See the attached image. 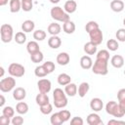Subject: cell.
I'll list each match as a JSON object with an SVG mask.
<instances>
[{"label":"cell","instance_id":"45","mask_svg":"<svg viewBox=\"0 0 125 125\" xmlns=\"http://www.w3.org/2000/svg\"><path fill=\"white\" fill-rule=\"evenodd\" d=\"M70 124L71 125H83L84 124V121H83V119L80 116H75V117H72L71 118Z\"/></svg>","mask_w":125,"mask_h":125},{"label":"cell","instance_id":"38","mask_svg":"<svg viewBox=\"0 0 125 125\" xmlns=\"http://www.w3.org/2000/svg\"><path fill=\"white\" fill-rule=\"evenodd\" d=\"M40 111H41L42 114L48 115L53 111V105L50 103H48L46 104H43V105H40Z\"/></svg>","mask_w":125,"mask_h":125},{"label":"cell","instance_id":"33","mask_svg":"<svg viewBox=\"0 0 125 125\" xmlns=\"http://www.w3.org/2000/svg\"><path fill=\"white\" fill-rule=\"evenodd\" d=\"M43 59H44V55H43V53H42L41 51H38V52H36V53L30 55V60H31L32 62H34V63H39V62H41L43 61Z\"/></svg>","mask_w":125,"mask_h":125},{"label":"cell","instance_id":"17","mask_svg":"<svg viewBox=\"0 0 125 125\" xmlns=\"http://www.w3.org/2000/svg\"><path fill=\"white\" fill-rule=\"evenodd\" d=\"M69 61H70V57L65 52H62L57 56V62L60 65H66L68 64Z\"/></svg>","mask_w":125,"mask_h":125},{"label":"cell","instance_id":"29","mask_svg":"<svg viewBox=\"0 0 125 125\" xmlns=\"http://www.w3.org/2000/svg\"><path fill=\"white\" fill-rule=\"evenodd\" d=\"M34 74H35V76H37V77H39V78H43V77L47 76L49 73H48V71L46 70V68H45V67L43 66V64H42V65H38V66L35 67V69H34Z\"/></svg>","mask_w":125,"mask_h":125},{"label":"cell","instance_id":"9","mask_svg":"<svg viewBox=\"0 0 125 125\" xmlns=\"http://www.w3.org/2000/svg\"><path fill=\"white\" fill-rule=\"evenodd\" d=\"M25 97H26V91H25L24 88L17 87V88L14 89V91H13V98L16 101H18V102L22 101V100L25 99Z\"/></svg>","mask_w":125,"mask_h":125},{"label":"cell","instance_id":"53","mask_svg":"<svg viewBox=\"0 0 125 125\" xmlns=\"http://www.w3.org/2000/svg\"><path fill=\"white\" fill-rule=\"evenodd\" d=\"M60 1H61V0H50V2L53 3V4H58Z\"/></svg>","mask_w":125,"mask_h":125},{"label":"cell","instance_id":"36","mask_svg":"<svg viewBox=\"0 0 125 125\" xmlns=\"http://www.w3.org/2000/svg\"><path fill=\"white\" fill-rule=\"evenodd\" d=\"M33 8V0H21V9L24 12H29Z\"/></svg>","mask_w":125,"mask_h":125},{"label":"cell","instance_id":"5","mask_svg":"<svg viewBox=\"0 0 125 125\" xmlns=\"http://www.w3.org/2000/svg\"><path fill=\"white\" fill-rule=\"evenodd\" d=\"M8 72L13 77H22L25 73V68L21 63L12 62L8 67Z\"/></svg>","mask_w":125,"mask_h":125},{"label":"cell","instance_id":"3","mask_svg":"<svg viewBox=\"0 0 125 125\" xmlns=\"http://www.w3.org/2000/svg\"><path fill=\"white\" fill-rule=\"evenodd\" d=\"M107 63H108V61L102 60V59H96L92 66L93 73L98 74V75H106L108 73Z\"/></svg>","mask_w":125,"mask_h":125},{"label":"cell","instance_id":"42","mask_svg":"<svg viewBox=\"0 0 125 125\" xmlns=\"http://www.w3.org/2000/svg\"><path fill=\"white\" fill-rule=\"evenodd\" d=\"M59 113H60V115H61L63 123L66 122V121H68L70 119V111L69 110H67V109H62V110L59 111Z\"/></svg>","mask_w":125,"mask_h":125},{"label":"cell","instance_id":"22","mask_svg":"<svg viewBox=\"0 0 125 125\" xmlns=\"http://www.w3.org/2000/svg\"><path fill=\"white\" fill-rule=\"evenodd\" d=\"M62 31V26L58 22H52L48 25V32L51 35H58Z\"/></svg>","mask_w":125,"mask_h":125},{"label":"cell","instance_id":"18","mask_svg":"<svg viewBox=\"0 0 125 125\" xmlns=\"http://www.w3.org/2000/svg\"><path fill=\"white\" fill-rule=\"evenodd\" d=\"M80 66L83 69H90L93 66V61L89 56H83L80 59Z\"/></svg>","mask_w":125,"mask_h":125},{"label":"cell","instance_id":"40","mask_svg":"<svg viewBox=\"0 0 125 125\" xmlns=\"http://www.w3.org/2000/svg\"><path fill=\"white\" fill-rule=\"evenodd\" d=\"M96 59H102L108 61L109 60V52L107 50H101L97 53V58Z\"/></svg>","mask_w":125,"mask_h":125},{"label":"cell","instance_id":"14","mask_svg":"<svg viewBox=\"0 0 125 125\" xmlns=\"http://www.w3.org/2000/svg\"><path fill=\"white\" fill-rule=\"evenodd\" d=\"M125 5L122 0H112L110 2V9L115 13H120L124 10Z\"/></svg>","mask_w":125,"mask_h":125},{"label":"cell","instance_id":"31","mask_svg":"<svg viewBox=\"0 0 125 125\" xmlns=\"http://www.w3.org/2000/svg\"><path fill=\"white\" fill-rule=\"evenodd\" d=\"M14 40L16 41V43L18 44H23L26 41V35L24 31H19L16 33V35L14 36Z\"/></svg>","mask_w":125,"mask_h":125},{"label":"cell","instance_id":"19","mask_svg":"<svg viewBox=\"0 0 125 125\" xmlns=\"http://www.w3.org/2000/svg\"><path fill=\"white\" fill-rule=\"evenodd\" d=\"M35 102L40 106V105H43V104L50 103V100H49V97L47 94L39 92V94H37V96L35 97Z\"/></svg>","mask_w":125,"mask_h":125},{"label":"cell","instance_id":"37","mask_svg":"<svg viewBox=\"0 0 125 125\" xmlns=\"http://www.w3.org/2000/svg\"><path fill=\"white\" fill-rule=\"evenodd\" d=\"M100 26H99V23L97 22V21H88L87 23H86V25H85V30H86V32H91L92 30H94V29H97V28H99Z\"/></svg>","mask_w":125,"mask_h":125},{"label":"cell","instance_id":"52","mask_svg":"<svg viewBox=\"0 0 125 125\" xmlns=\"http://www.w3.org/2000/svg\"><path fill=\"white\" fill-rule=\"evenodd\" d=\"M0 71H1V72H0V77H3V76H4V72H5L4 67H3V66H1V67H0Z\"/></svg>","mask_w":125,"mask_h":125},{"label":"cell","instance_id":"46","mask_svg":"<svg viewBox=\"0 0 125 125\" xmlns=\"http://www.w3.org/2000/svg\"><path fill=\"white\" fill-rule=\"evenodd\" d=\"M10 123H11L10 117L5 116L4 114H2V115L0 116V124H1V125H9Z\"/></svg>","mask_w":125,"mask_h":125},{"label":"cell","instance_id":"43","mask_svg":"<svg viewBox=\"0 0 125 125\" xmlns=\"http://www.w3.org/2000/svg\"><path fill=\"white\" fill-rule=\"evenodd\" d=\"M43 66L46 68V70L48 71V73H49V74H50V73H52V72L55 70V68H56L55 63H54L53 62H51V61L45 62L43 63Z\"/></svg>","mask_w":125,"mask_h":125},{"label":"cell","instance_id":"20","mask_svg":"<svg viewBox=\"0 0 125 125\" xmlns=\"http://www.w3.org/2000/svg\"><path fill=\"white\" fill-rule=\"evenodd\" d=\"M75 23L72 21H67L65 22H63L62 24V30L66 33V34H72L75 31Z\"/></svg>","mask_w":125,"mask_h":125},{"label":"cell","instance_id":"50","mask_svg":"<svg viewBox=\"0 0 125 125\" xmlns=\"http://www.w3.org/2000/svg\"><path fill=\"white\" fill-rule=\"evenodd\" d=\"M5 102H6V100H5V97H4L3 95H0V106H4V104H5Z\"/></svg>","mask_w":125,"mask_h":125},{"label":"cell","instance_id":"47","mask_svg":"<svg viewBox=\"0 0 125 125\" xmlns=\"http://www.w3.org/2000/svg\"><path fill=\"white\" fill-rule=\"evenodd\" d=\"M117 99L119 101H125V89H120L117 92Z\"/></svg>","mask_w":125,"mask_h":125},{"label":"cell","instance_id":"6","mask_svg":"<svg viewBox=\"0 0 125 125\" xmlns=\"http://www.w3.org/2000/svg\"><path fill=\"white\" fill-rule=\"evenodd\" d=\"M16 87V80L13 76L2 78L0 81V90L3 93H8Z\"/></svg>","mask_w":125,"mask_h":125},{"label":"cell","instance_id":"24","mask_svg":"<svg viewBox=\"0 0 125 125\" xmlns=\"http://www.w3.org/2000/svg\"><path fill=\"white\" fill-rule=\"evenodd\" d=\"M90 90V85L88 82H82L79 86H78V96L80 98H84L86 96V94L89 92Z\"/></svg>","mask_w":125,"mask_h":125},{"label":"cell","instance_id":"13","mask_svg":"<svg viewBox=\"0 0 125 125\" xmlns=\"http://www.w3.org/2000/svg\"><path fill=\"white\" fill-rule=\"evenodd\" d=\"M110 63L115 68H121L124 65V58L121 55H114L110 60Z\"/></svg>","mask_w":125,"mask_h":125},{"label":"cell","instance_id":"11","mask_svg":"<svg viewBox=\"0 0 125 125\" xmlns=\"http://www.w3.org/2000/svg\"><path fill=\"white\" fill-rule=\"evenodd\" d=\"M90 107L95 112L101 111L103 109V107H104V103L100 98H94L90 102Z\"/></svg>","mask_w":125,"mask_h":125},{"label":"cell","instance_id":"23","mask_svg":"<svg viewBox=\"0 0 125 125\" xmlns=\"http://www.w3.org/2000/svg\"><path fill=\"white\" fill-rule=\"evenodd\" d=\"M57 80L61 86H65L71 82V77L67 73H61V74H59Z\"/></svg>","mask_w":125,"mask_h":125},{"label":"cell","instance_id":"35","mask_svg":"<svg viewBox=\"0 0 125 125\" xmlns=\"http://www.w3.org/2000/svg\"><path fill=\"white\" fill-rule=\"evenodd\" d=\"M46 32L42 29H37L33 32V38L36 40V41H43L45 38H46Z\"/></svg>","mask_w":125,"mask_h":125},{"label":"cell","instance_id":"12","mask_svg":"<svg viewBox=\"0 0 125 125\" xmlns=\"http://www.w3.org/2000/svg\"><path fill=\"white\" fill-rule=\"evenodd\" d=\"M48 45L52 49H58L62 45V39L58 35H51V37L48 39Z\"/></svg>","mask_w":125,"mask_h":125},{"label":"cell","instance_id":"21","mask_svg":"<svg viewBox=\"0 0 125 125\" xmlns=\"http://www.w3.org/2000/svg\"><path fill=\"white\" fill-rule=\"evenodd\" d=\"M83 50L87 55H95L97 53V45L94 44L93 42L89 41V42L85 43Z\"/></svg>","mask_w":125,"mask_h":125},{"label":"cell","instance_id":"32","mask_svg":"<svg viewBox=\"0 0 125 125\" xmlns=\"http://www.w3.org/2000/svg\"><path fill=\"white\" fill-rule=\"evenodd\" d=\"M106 47H107V49L109 51L114 52V51L118 50V48H119L118 41L116 39H108L107 42H106Z\"/></svg>","mask_w":125,"mask_h":125},{"label":"cell","instance_id":"39","mask_svg":"<svg viewBox=\"0 0 125 125\" xmlns=\"http://www.w3.org/2000/svg\"><path fill=\"white\" fill-rule=\"evenodd\" d=\"M2 114H4L7 117H14L15 116V109L12 106H4L2 109Z\"/></svg>","mask_w":125,"mask_h":125},{"label":"cell","instance_id":"4","mask_svg":"<svg viewBox=\"0 0 125 125\" xmlns=\"http://www.w3.org/2000/svg\"><path fill=\"white\" fill-rule=\"evenodd\" d=\"M0 34H1V41L3 43H9L14 38V29L11 24L4 23L0 27Z\"/></svg>","mask_w":125,"mask_h":125},{"label":"cell","instance_id":"10","mask_svg":"<svg viewBox=\"0 0 125 125\" xmlns=\"http://www.w3.org/2000/svg\"><path fill=\"white\" fill-rule=\"evenodd\" d=\"M87 123L89 125H101L103 124V120L102 118L100 117V115L96 112H93V113H90L88 116H87V119H86Z\"/></svg>","mask_w":125,"mask_h":125},{"label":"cell","instance_id":"48","mask_svg":"<svg viewBox=\"0 0 125 125\" xmlns=\"http://www.w3.org/2000/svg\"><path fill=\"white\" fill-rule=\"evenodd\" d=\"M108 125H111V124H122V125H125V121H122V120H116V119H111L107 122Z\"/></svg>","mask_w":125,"mask_h":125},{"label":"cell","instance_id":"15","mask_svg":"<svg viewBox=\"0 0 125 125\" xmlns=\"http://www.w3.org/2000/svg\"><path fill=\"white\" fill-rule=\"evenodd\" d=\"M63 10L67 14H72L77 10V3L74 0H67L63 5Z\"/></svg>","mask_w":125,"mask_h":125},{"label":"cell","instance_id":"26","mask_svg":"<svg viewBox=\"0 0 125 125\" xmlns=\"http://www.w3.org/2000/svg\"><path fill=\"white\" fill-rule=\"evenodd\" d=\"M26 50H27V52L29 53V55L34 54V53L40 51L39 44L36 42V40H35V41H29V42L27 43V45H26Z\"/></svg>","mask_w":125,"mask_h":125},{"label":"cell","instance_id":"30","mask_svg":"<svg viewBox=\"0 0 125 125\" xmlns=\"http://www.w3.org/2000/svg\"><path fill=\"white\" fill-rule=\"evenodd\" d=\"M50 122H51L52 125H61V124L63 123V121H62V117H61L59 111H58V112H55V113H53V114L51 115V117H50Z\"/></svg>","mask_w":125,"mask_h":125},{"label":"cell","instance_id":"1","mask_svg":"<svg viewBox=\"0 0 125 125\" xmlns=\"http://www.w3.org/2000/svg\"><path fill=\"white\" fill-rule=\"evenodd\" d=\"M53 98H54V105L57 108H63L67 105V98L66 94L62 89L56 88L53 92Z\"/></svg>","mask_w":125,"mask_h":125},{"label":"cell","instance_id":"27","mask_svg":"<svg viewBox=\"0 0 125 125\" xmlns=\"http://www.w3.org/2000/svg\"><path fill=\"white\" fill-rule=\"evenodd\" d=\"M16 111L19 114H25L28 111V104L24 102H19L16 105Z\"/></svg>","mask_w":125,"mask_h":125},{"label":"cell","instance_id":"54","mask_svg":"<svg viewBox=\"0 0 125 125\" xmlns=\"http://www.w3.org/2000/svg\"><path fill=\"white\" fill-rule=\"evenodd\" d=\"M123 24H124V26H125V18H124V20H123Z\"/></svg>","mask_w":125,"mask_h":125},{"label":"cell","instance_id":"51","mask_svg":"<svg viewBox=\"0 0 125 125\" xmlns=\"http://www.w3.org/2000/svg\"><path fill=\"white\" fill-rule=\"evenodd\" d=\"M9 0H0V6H5Z\"/></svg>","mask_w":125,"mask_h":125},{"label":"cell","instance_id":"16","mask_svg":"<svg viewBox=\"0 0 125 125\" xmlns=\"http://www.w3.org/2000/svg\"><path fill=\"white\" fill-rule=\"evenodd\" d=\"M64 92H65L66 96H68V97H74L77 94V92H78V88H77L76 84L70 82V83H68L67 85L64 86Z\"/></svg>","mask_w":125,"mask_h":125},{"label":"cell","instance_id":"55","mask_svg":"<svg viewBox=\"0 0 125 125\" xmlns=\"http://www.w3.org/2000/svg\"><path fill=\"white\" fill-rule=\"evenodd\" d=\"M124 75H125V70H124Z\"/></svg>","mask_w":125,"mask_h":125},{"label":"cell","instance_id":"25","mask_svg":"<svg viewBox=\"0 0 125 125\" xmlns=\"http://www.w3.org/2000/svg\"><path fill=\"white\" fill-rule=\"evenodd\" d=\"M34 27H35V23L31 20H26L21 24V29L24 32H31L34 30Z\"/></svg>","mask_w":125,"mask_h":125},{"label":"cell","instance_id":"41","mask_svg":"<svg viewBox=\"0 0 125 125\" xmlns=\"http://www.w3.org/2000/svg\"><path fill=\"white\" fill-rule=\"evenodd\" d=\"M115 36H116L117 41L125 42V28H119V29H117V31L115 33Z\"/></svg>","mask_w":125,"mask_h":125},{"label":"cell","instance_id":"28","mask_svg":"<svg viewBox=\"0 0 125 125\" xmlns=\"http://www.w3.org/2000/svg\"><path fill=\"white\" fill-rule=\"evenodd\" d=\"M21 9V0H10L11 13H18Z\"/></svg>","mask_w":125,"mask_h":125},{"label":"cell","instance_id":"34","mask_svg":"<svg viewBox=\"0 0 125 125\" xmlns=\"http://www.w3.org/2000/svg\"><path fill=\"white\" fill-rule=\"evenodd\" d=\"M117 103L116 102H114V101H109L106 104H105V111H106V113H108L109 115H112L113 114V112H114V110H115V108H116V106H117Z\"/></svg>","mask_w":125,"mask_h":125},{"label":"cell","instance_id":"7","mask_svg":"<svg viewBox=\"0 0 125 125\" xmlns=\"http://www.w3.org/2000/svg\"><path fill=\"white\" fill-rule=\"evenodd\" d=\"M89 36H90V41L93 42L94 44H96L97 46L102 44L103 39H104V35H103V31L99 28L92 30L91 32H89Z\"/></svg>","mask_w":125,"mask_h":125},{"label":"cell","instance_id":"49","mask_svg":"<svg viewBox=\"0 0 125 125\" xmlns=\"http://www.w3.org/2000/svg\"><path fill=\"white\" fill-rule=\"evenodd\" d=\"M118 104H119V106L121 107V109L125 112V101H119V102H118Z\"/></svg>","mask_w":125,"mask_h":125},{"label":"cell","instance_id":"2","mask_svg":"<svg viewBox=\"0 0 125 125\" xmlns=\"http://www.w3.org/2000/svg\"><path fill=\"white\" fill-rule=\"evenodd\" d=\"M50 15L53 20H55L57 21H61L62 23L70 20L69 14H67L62 7H59V6L53 7L50 11Z\"/></svg>","mask_w":125,"mask_h":125},{"label":"cell","instance_id":"8","mask_svg":"<svg viewBox=\"0 0 125 125\" xmlns=\"http://www.w3.org/2000/svg\"><path fill=\"white\" fill-rule=\"evenodd\" d=\"M37 87H38L39 92L48 94V93L51 91L52 84H51V81H50L49 79H47V78H42V79H40V80L37 82Z\"/></svg>","mask_w":125,"mask_h":125},{"label":"cell","instance_id":"44","mask_svg":"<svg viewBox=\"0 0 125 125\" xmlns=\"http://www.w3.org/2000/svg\"><path fill=\"white\" fill-rule=\"evenodd\" d=\"M11 123H12L13 125H21V124L23 123V117H21V115L14 116V117H12Z\"/></svg>","mask_w":125,"mask_h":125}]
</instances>
